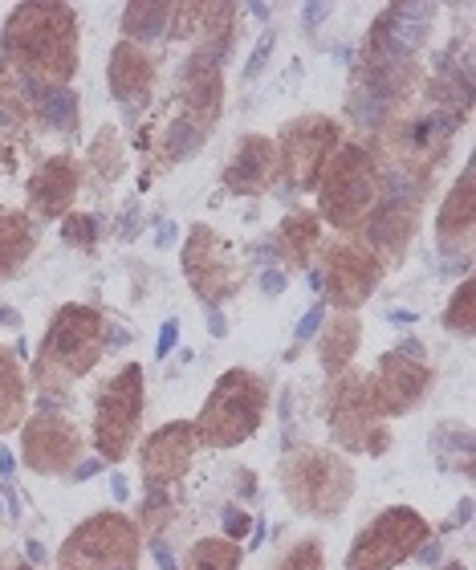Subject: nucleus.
<instances>
[{
	"instance_id": "nucleus-13",
	"label": "nucleus",
	"mask_w": 476,
	"mask_h": 570,
	"mask_svg": "<svg viewBox=\"0 0 476 570\" xmlns=\"http://www.w3.org/2000/svg\"><path fill=\"white\" fill-rule=\"evenodd\" d=\"M383 269L375 262V253L355 237H330L321 240L318 249V277H321V297L334 314H358L367 306L370 294L379 289Z\"/></svg>"
},
{
	"instance_id": "nucleus-52",
	"label": "nucleus",
	"mask_w": 476,
	"mask_h": 570,
	"mask_svg": "<svg viewBox=\"0 0 476 570\" xmlns=\"http://www.w3.org/2000/svg\"><path fill=\"white\" fill-rule=\"evenodd\" d=\"M0 570H37V567L24 559L21 550H9V554H0Z\"/></svg>"
},
{
	"instance_id": "nucleus-55",
	"label": "nucleus",
	"mask_w": 476,
	"mask_h": 570,
	"mask_svg": "<svg viewBox=\"0 0 476 570\" xmlns=\"http://www.w3.org/2000/svg\"><path fill=\"white\" fill-rule=\"evenodd\" d=\"M208 334H212V338H225L228 334V318L220 309H208Z\"/></svg>"
},
{
	"instance_id": "nucleus-21",
	"label": "nucleus",
	"mask_w": 476,
	"mask_h": 570,
	"mask_svg": "<svg viewBox=\"0 0 476 570\" xmlns=\"http://www.w3.org/2000/svg\"><path fill=\"white\" fill-rule=\"evenodd\" d=\"M473 159L460 167V176L453 179L448 196L440 200V213H436V249H440L444 262H460V257H473V240H476V184H473Z\"/></svg>"
},
{
	"instance_id": "nucleus-56",
	"label": "nucleus",
	"mask_w": 476,
	"mask_h": 570,
	"mask_svg": "<svg viewBox=\"0 0 476 570\" xmlns=\"http://www.w3.org/2000/svg\"><path fill=\"white\" fill-rule=\"evenodd\" d=\"M0 476H4V485H9L12 476H17V452L0 449Z\"/></svg>"
},
{
	"instance_id": "nucleus-2",
	"label": "nucleus",
	"mask_w": 476,
	"mask_h": 570,
	"mask_svg": "<svg viewBox=\"0 0 476 570\" xmlns=\"http://www.w3.org/2000/svg\"><path fill=\"white\" fill-rule=\"evenodd\" d=\"M107 355V318L98 306L66 302L46 322V334L29 355V392L37 404L66 407L73 387L90 375Z\"/></svg>"
},
{
	"instance_id": "nucleus-61",
	"label": "nucleus",
	"mask_w": 476,
	"mask_h": 570,
	"mask_svg": "<svg viewBox=\"0 0 476 570\" xmlns=\"http://www.w3.org/2000/svg\"><path fill=\"white\" fill-rule=\"evenodd\" d=\"M0 171H12V147L4 135H0Z\"/></svg>"
},
{
	"instance_id": "nucleus-15",
	"label": "nucleus",
	"mask_w": 476,
	"mask_h": 570,
	"mask_svg": "<svg viewBox=\"0 0 476 570\" xmlns=\"http://www.w3.org/2000/svg\"><path fill=\"white\" fill-rule=\"evenodd\" d=\"M432 375L428 363H419V358H404L399 351H383L375 371L367 375V395L370 404H375V416L379 420H395V416H407L411 407H419L428 400Z\"/></svg>"
},
{
	"instance_id": "nucleus-4",
	"label": "nucleus",
	"mask_w": 476,
	"mask_h": 570,
	"mask_svg": "<svg viewBox=\"0 0 476 570\" xmlns=\"http://www.w3.org/2000/svg\"><path fill=\"white\" fill-rule=\"evenodd\" d=\"M277 481L289 505L318 522H334L350 505L358 485L355 464L326 444H294L277 469Z\"/></svg>"
},
{
	"instance_id": "nucleus-58",
	"label": "nucleus",
	"mask_w": 476,
	"mask_h": 570,
	"mask_svg": "<svg viewBox=\"0 0 476 570\" xmlns=\"http://www.w3.org/2000/svg\"><path fill=\"white\" fill-rule=\"evenodd\" d=\"M176 237H179V228L171 225V220H163V225H159V233H156V249H167V245H176Z\"/></svg>"
},
{
	"instance_id": "nucleus-51",
	"label": "nucleus",
	"mask_w": 476,
	"mask_h": 570,
	"mask_svg": "<svg viewBox=\"0 0 476 570\" xmlns=\"http://www.w3.org/2000/svg\"><path fill=\"white\" fill-rule=\"evenodd\" d=\"M110 498L119 501V505H127V498H131V481L122 473H110Z\"/></svg>"
},
{
	"instance_id": "nucleus-18",
	"label": "nucleus",
	"mask_w": 476,
	"mask_h": 570,
	"mask_svg": "<svg viewBox=\"0 0 476 570\" xmlns=\"http://www.w3.org/2000/svg\"><path fill=\"white\" fill-rule=\"evenodd\" d=\"M176 95H179V119L196 122L204 135H212L220 127V115H225V61L191 49L188 58H184V66H179Z\"/></svg>"
},
{
	"instance_id": "nucleus-53",
	"label": "nucleus",
	"mask_w": 476,
	"mask_h": 570,
	"mask_svg": "<svg viewBox=\"0 0 476 570\" xmlns=\"http://www.w3.org/2000/svg\"><path fill=\"white\" fill-rule=\"evenodd\" d=\"M301 12H306V29L314 33V29H318V24L326 21V17H330V4H306Z\"/></svg>"
},
{
	"instance_id": "nucleus-20",
	"label": "nucleus",
	"mask_w": 476,
	"mask_h": 570,
	"mask_svg": "<svg viewBox=\"0 0 476 570\" xmlns=\"http://www.w3.org/2000/svg\"><path fill=\"white\" fill-rule=\"evenodd\" d=\"M321 220L314 208H289L281 216V225L274 228V237L261 240V249L252 253V262H269V265H281L286 274H301V269H310L318 262V249H321Z\"/></svg>"
},
{
	"instance_id": "nucleus-7",
	"label": "nucleus",
	"mask_w": 476,
	"mask_h": 570,
	"mask_svg": "<svg viewBox=\"0 0 476 570\" xmlns=\"http://www.w3.org/2000/svg\"><path fill=\"white\" fill-rule=\"evenodd\" d=\"M143 534L122 510L90 513L58 550V570H139Z\"/></svg>"
},
{
	"instance_id": "nucleus-22",
	"label": "nucleus",
	"mask_w": 476,
	"mask_h": 570,
	"mask_svg": "<svg viewBox=\"0 0 476 570\" xmlns=\"http://www.w3.org/2000/svg\"><path fill=\"white\" fill-rule=\"evenodd\" d=\"M156 73H159L156 53L119 37V46L110 49V61H107V82H110V98H115L131 119L151 102Z\"/></svg>"
},
{
	"instance_id": "nucleus-62",
	"label": "nucleus",
	"mask_w": 476,
	"mask_h": 570,
	"mask_svg": "<svg viewBox=\"0 0 476 570\" xmlns=\"http://www.w3.org/2000/svg\"><path fill=\"white\" fill-rule=\"evenodd\" d=\"M249 12L257 17V21H265V17H269V4H249Z\"/></svg>"
},
{
	"instance_id": "nucleus-19",
	"label": "nucleus",
	"mask_w": 476,
	"mask_h": 570,
	"mask_svg": "<svg viewBox=\"0 0 476 570\" xmlns=\"http://www.w3.org/2000/svg\"><path fill=\"white\" fill-rule=\"evenodd\" d=\"M78 191H82V164L73 155H49L33 167V176L24 184V213L33 220H61V216L73 213L78 204Z\"/></svg>"
},
{
	"instance_id": "nucleus-57",
	"label": "nucleus",
	"mask_w": 476,
	"mask_h": 570,
	"mask_svg": "<svg viewBox=\"0 0 476 570\" xmlns=\"http://www.w3.org/2000/svg\"><path fill=\"white\" fill-rule=\"evenodd\" d=\"M0 331H21V314L0 302Z\"/></svg>"
},
{
	"instance_id": "nucleus-40",
	"label": "nucleus",
	"mask_w": 476,
	"mask_h": 570,
	"mask_svg": "<svg viewBox=\"0 0 476 570\" xmlns=\"http://www.w3.org/2000/svg\"><path fill=\"white\" fill-rule=\"evenodd\" d=\"M252 530V518L240 505H220V538H245Z\"/></svg>"
},
{
	"instance_id": "nucleus-11",
	"label": "nucleus",
	"mask_w": 476,
	"mask_h": 570,
	"mask_svg": "<svg viewBox=\"0 0 476 570\" xmlns=\"http://www.w3.org/2000/svg\"><path fill=\"white\" fill-rule=\"evenodd\" d=\"M436 534L432 522L411 505H387L370 518L363 530L355 534L350 550H346V570H399L404 562H411L428 538Z\"/></svg>"
},
{
	"instance_id": "nucleus-5",
	"label": "nucleus",
	"mask_w": 476,
	"mask_h": 570,
	"mask_svg": "<svg viewBox=\"0 0 476 570\" xmlns=\"http://www.w3.org/2000/svg\"><path fill=\"white\" fill-rule=\"evenodd\" d=\"M318 220L334 228V237H358L383 191L379 164L367 142H343L318 179Z\"/></svg>"
},
{
	"instance_id": "nucleus-3",
	"label": "nucleus",
	"mask_w": 476,
	"mask_h": 570,
	"mask_svg": "<svg viewBox=\"0 0 476 570\" xmlns=\"http://www.w3.org/2000/svg\"><path fill=\"white\" fill-rule=\"evenodd\" d=\"M265 416H269V383L261 371L252 367H228L220 380L212 383L208 400L200 404L191 432L200 449H240L245 440L261 432Z\"/></svg>"
},
{
	"instance_id": "nucleus-8",
	"label": "nucleus",
	"mask_w": 476,
	"mask_h": 570,
	"mask_svg": "<svg viewBox=\"0 0 476 570\" xmlns=\"http://www.w3.org/2000/svg\"><path fill=\"white\" fill-rule=\"evenodd\" d=\"M277 188L281 196L318 188L321 171L330 164V155L346 142L343 122L330 115H301L277 131Z\"/></svg>"
},
{
	"instance_id": "nucleus-12",
	"label": "nucleus",
	"mask_w": 476,
	"mask_h": 570,
	"mask_svg": "<svg viewBox=\"0 0 476 570\" xmlns=\"http://www.w3.org/2000/svg\"><path fill=\"white\" fill-rule=\"evenodd\" d=\"M424 200H428L424 188L404 184V179H395V176H383L379 200H375V208H370V216L363 220V228H358V237H355L375 253V262H379L383 269H395V265L407 257V249H411V240H416V233H419Z\"/></svg>"
},
{
	"instance_id": "nucleus-44",
	"label": "nucleus",
	"mask_w": 476,
	"mask_h": 570,
	"mask_svg": "<svg viewBox=\"0 0 476 570\" xmlns=\"http://www.w3.org/2000/svg\"><path fill=\"white\" fill-rule=\"evenodd\" d=\"M147 550H151V559H156L159 570H179L176 550H171V542H167V538H147Z\"/></svg>"
},
{
	"instance_id": "nucleus-59",
	"label": "nucleus",
	"mask_w": 476,
	"mask_h": 570,
	"mask_svg": "<svg viewBox=\"0 0 476 570\" xmlns=\"http://www.w3.org/2000/svg\"><path fill=\"white\" fill-rule=\"evenodd\" d=\"M387 322H395V326H416L419 309H391V314H387Z\"/></svg>"
},
{
	"instance_id": "nucleus-36",
	"label": "nucleus",
	"mask_w": 476,
	"mask_h": 570,
	"mask_svg": "<svg viewBox=\"0 0 476 570\" xmlns=\"http://www.w3.org/2000/svg\"><path fill=\"white\" fill-rule=\"evenodd\" d=\"M440 326L448 334H456V338H473L476 331V314H473V277H460V285L453 289V297H448V306H444L440 314Z\"/></svg>"
},
{
	"instance_id": "nucleus-27",
	"label": "nucleus",
	"mask_w": 476,
	"mask_h": 570,
	"mask_svg": "<svg viewBox=\"0 0 476 570\" xmlns=\"http://www.w3.org/2000/svg\"><path fill=\"white\" fill-rule=\"evenodd\" d=\"M37 220L24 208H0V285L21 274L37 253Z\"/></svg>"
},
{
	"instance_id": "nucleus-23",
	"label": "nucleus",
	"mask_w": 476,
	"mask_h": 570,
	"mask_svg": "<svg viewBox=\"0 0 476 570\" xmlns=\"http://www.w3.org/2000/svg\"><path fill=\"white\" fill-rule=\"evenodd\" d=\"M220 184L232 196H261L277 188V142L269 135H240L237 151L220 171Z\"/></svg>"
},
{
	"instance_id": "nucleus-1",
	"label": "nucleus",
	"mask_w": 476,
	"mask_h": 570,
	"mask_svg": "<svg viewBox=\"0 0 476 570\" xmlns=\"http://www.w3.org/2000/svg\"><path fill=\"white\" fill-rule=\"evenodd\" d=\"M0 61L21 82L70 86L78 73V12L58 0L12 4L0 24Z\"/></svg>"
},
{
	"instance_id": "nucleus-43",
	"label": "nucleus",
	"mask_w": 476,
	"mask_h": 570,
	"mask_svg": "<svg viewBox=\"0 0 476 570\" xmlns=\"http://www.w3.org/2000/svg\"><path fill=\"white\" fill-rule=\"evenodd\" d=\"M139 200H127V208L119 213V225H115V233H119V240H135L139 237Z\"/></svg>"
},
{
	"instance_id": "nucleus-17",
	"label": "nucleus",
	"mask_w": 476,
	"mask_h": 570,
	"mask_svg": "<svg viewBox=\"0 0 476 570\" xmlns=\"http://www.w3.org/2000/svg\"><path fill=\"white\" fill-rule=\"evenodd\" d=\"M436 4H387L379 17L370 21L363 37V53L358 58H419V49L428 46L432 21H436Z\"/></svg>"
},
{
	"instance_id": "nucleus-47",
	"label": "nucleus",
	"mask_w": 476,
	"mask_h": 570,
	"mask_svg": "<svg viewBox=\"0 0 476 570\" xmlns=\"http://www.w3.org/2000/svg\"><path fill=\"white\" fill-rule=\"evenodd\" d=\"M102 469H107V464L98 461V456H82V461L73 464L70 481H78V485H82V481H90V476H98V473H102Z\"/></svg>"
},
{
	"instance_id": "nucleus-30",
	"label": "nucleus",
	"mask_w": 476,
	"mask_h": 570,
	"mask_svg": "<svg viewBox=\"0 0 476 570\" xmlns=\"http://www.w3.org/2000/svg\"><path fill=\"white\" fill-rule=\"evenodd\" d=\"M122 41L131 46H156L167 41V29H171V4H156V0H135V4H122L119 17Z\"/></svg>"
},
{
	"instance_id": "nucleus-24",
	"label": "nucleus",
	"mask_w": 476,
	"mask_h": 570,
	"mask_svg": "<svg viewBox=\"0 0 476 570\" xmlns=\"http://www.w3.org/2000/svg\"><path fill=\"white\" fill-rule=\"evenodd\" d=\"M29 90V110H33V127L41 131H53L58 139L73 142L78 139V127H82V98L73 86H33L24 82Z\"/></svg>"
},
{
	"instance_id": "nucleus-38",
	"label": "nucleus",
	"mask_w": 476,
	"mask_h": 570,
	"mask_svg": "<svg viewBox=\"0 0 476 570\" xmlns=\"http://www.w3.org/2000/svg\"><path fill=\"white\" fill-rule=\"evenodd\" d=\"M200 12H204V4H171V29H167V41H196Z\"/></svg>"
},
{
	"instance_id": "nucleus-37",
	"label": "nucleus",
	"mask_w": 476,
	"mask_h": 570,
	"mask_svg": "<svg viewBox=\"0 0 476 570\" xmlns=\"http://www.w3.org/2000/svg\"><path fill=\"white\" fill-rule=\"evenodd\" d=\"M98 216L95 213H70L58 220V237L70 245V249H82V253H95L98 249Z\"/></svg>"
},
{
	"instance_id": "nucleus-29",
	"label": "nucleus",
	"mask_w": 476,
	"mask_h": 570,
	"mask_svg": "<svg viewBox=\"0 0 476 570\" xmlns=\"http://www.w3.org/2000/svg\"><path fill=\"white\" fill-rule=\"evenodd\" d=\"M432 452H436V464H440L444 473H460L468 481L476 476V440L465 420H440V424L432 428Z\"/></svg>"
},
{
	"instance_id": "nucleus-39",
	"label": "nucleus",
	"mask_w": 476,
	"mask_h": 570,
	"mask_svg": "<svg viewBox=\"0 0 476 570\" xmlns=\"http://www.w3.org/2000/svg\"><path fill=\"white\" fill-rule=\"evenodd\" d=\"M274 46H277V33H274V29H265L261 41L252 46L249 61H245V82H257V78H261L265 66H269V58H274Z\"/></svg>"
},
{
	"instance_id": "nucleus-28",
	"label": "nucleus",
	"mask_w": 476,
	"mask_h": 570,
	"mask_svg": "<svg viewBox=\"0 0 476 570\" xmlns=\"http://www.w3.org/2000/svg\"><path fill=\"white\" fill-rule=\"evenodd\" d=\"M29 416V380L12 346L0 343V436H12Z\"/></svg>"
},
{
	"instance_id": "nucleus-35",
	"label": "nucleus",
	"mask_w": 476,
	"mask_h": 570,
	"mask_svg": "<svg viewBox=\"0 0 476 570\" xmlns=\"http://www.w3.org/2000/svg\"><path fill=\"white\" fill-rule=\"evenodd\" d=\"M176 518V501H171V489H143V501H139V534L143 538H167V525Z\"/></svg>"
},
{
	"instance_id": "nucleus-34",
	"label": "nucleus",
	"mask_w": 476,
	"mask_h": 570,
	"mask_svg": "<svg viewBox=\"0 0 476 570\" xmlns=\"http://www.w3.org/2000/svg\"><path fill=\"white\" fill-rule=\"evenodd\" d=\"M122 167H127L122 135L115 122H107V127H98L95 142H90V171H95L102 184H115V179H122Z\"/></svg>"
},
{
	"instance_id": "nucleus-63",
	"label": "nucleus",
	"mask_w": 476,
	"mask_h": 570,
	"mask_svg": "<svg viewBox=\"0 0 476 570\" xmlns=\"http://www.w3.org/2000/svg\"><path fill=\"white\" fill-rule=\"evenodd\" d=\"M310 289H314V294H321V277H318V269H310Z\"/></svg>"
},
{
	"instance_id": "nucleus-60",
	"label": "nucleus",
	"mask_w": 476,
	"mask_h": 570,
	"mask_svg": "<svg viewBox=\"0 0 476 570\" xmlns=\"http://www.w3.org/2000/svg\"><path fill=\"white\" fill-rule=\"evenodd\" d=\"M249 534H252L249 547H252V550H261V547H265V534H269V525H265V518H257V525H252Z\"/></svg>"
},
{
	"instance_id": "nucleus-45",
	"label": "nucleus",
	"mask_w": 476,
	"mask_h": 570,
	"mask_svg": "<svg viewBox=\"0 0 476 570\" xmlns=\"http://www.w3.org/2000/svg\"><path fill=\"white\" fill-rule=\"evenodd\" d=\"M179 343V322L176 318H167L163 326H159V343H156V358H167L171 351H176Z\"/></svg>"
},
{
	"instance_id": "nucleus-32",
	"label": "nucleus",
	"mask_w": 476,
	"mask_h": 570,
	"mask_svg": "<svg viewBox=\"0 0 476 570\" xmlns=\"http://www.w3.org/2000/svg\"><path fill=\"white\" fill-rule=\"evenodd\" d=\"M0 135L29 139L33 135V110H29V90L17 73L0 61Z\"/></svg>"
},
{
	"instance_id": "nucleus-16",
	"label": "nucleus",
	"mask_w": 476,
	"mask_h": 570,
	"mask_svg": "<svg viewBox=\"0 0 476 570\" xmlns=\"http://www.w3.org/2000/svg\"><path fill=\"white\" fill-rule=\"evenodd\" d=\"M196 432H191V420H167L156 432L139 436L135 444V456H139V476H143V489H171L188 476L191 461H196Z\"/></svg>"
},
{
	"instance_id": "nucleus-14",
	"label": "nucleus",
	"mask_w": 476,
	"mask_h": 570,
	"mask_svg": "<svg viewBox=\"0 0 476 570\" xmlns=\"http://www.w3.org/2000/svg\"><path fill=\"white\" fill-rule=\"evenodd\" d=\"M17 432H21L17 461L37 476H66L86 456L82 428L73 424L66 407H29V416H24V424Z\"/></svg>"
},
{
	"instance_id": "nucleus-10",
	"label": "nucleus",
	"mask_w": 476,
	"mask_h": 570,
	"mask_svg": "<svg viewBox=\"0 0 476 570\" xmlns=\"http://www.w3.org/2000/svg\"><path fill=\"white\" fill-rule=\"evenodd\" d=\"M179 269L188 277V289L208 309H220L225 302L245 289V262L212 225H191L179 245Z\"/></svg>"
},
{
	"instance_id": "nucleus-6",
	"label": "nucleus",
	"mask_w": 476,
	"mask_h": 570,
	"mask_svg": "<svg viewBox=\"0 0 476 570\" xmlns=\"http://www.w3.org/2000/svg\"><path fill=\"white\" fill-rule=\"evenodd\" d=\"M147 407V380L139 363H122L115 375L95 395V424H90V444L102 464H122L139 444Z\"/></svg>"
},
{
	"instance_id": "nucleus-54",
	"label": "nucleus",
	"mask_w": 476,
	"mask_h": 570,
	"mask_svg": "<svg viewBox=\"0 0 476 570\" xmlns=\"http://www.w3.org/2000/svg\"><path fill=\"white\" fill-rule=\"evenodd\" d=\"M115 346H131V331H122V326L107 322V351H115Z\"/></svg>"
},
{
	"instance_id": "nucleus-42",
	"label": "nucleus",
	"mask_w": 476,
	"mask_h": 570,
	"mask_svg": "<svg viewBox=\"0 0 476 570\" xmlns=\"http://www.w3.org/2000/svg\"><path fill=\"white\" fill-rule=\"evenodd\" d=\"M321 322H326V302H318V306H310L306 314H301V322H298V343H301V346L318 338Z\"/></svg>"
},
{
	"instance_id": "nucleus-48",
	"label": "nucleus",
	"mask_w": 476,
	"mask_h": 570,
	"mask_svg": "<svg viewBox=\"0 0 476 570\" xmlns=\"http://www.w3.org/2000/svg\"><path fill=\"white\" fill-rule=\"evenodd\" d=\"M257 473L252 469H237V498L240 501H257Z\"/></svg>"
},
{
	"instance_id": "nucleus-50",
	"label": "nucleus",
	"mask_w": 476,
	"mask_h": 570,
	"mask_svg": "<svg viewBox=\"0 0 476 570\" xmlns=\"http://www.w3.org/2000/svg\"><path fill=\"white\" fill-rule=\"evenodd\" d=\"M21 554H24V559H29V562H33V567H46V562H49L46 547H41V542H37V538H24Z\"/></svg>"
},
{
	"instance_id": "nucleus-26",
	"label": "nucleus",
	"mask_w": 476,
	"mask_h": 570,
	"mask_svg": "<svg viewBox=\"0 0 476 570\" xmlns=\"http://www.w3.org/2000/svg\"><path fill=\"white\" fill-rule=\"evenodd\" d=\"M204 142H208V135H204L196 122L179 119V115H176V119L163 127V135H159L156 151H147V167H143V179H139V188H151V179H156L159 171L184 164V159H191V155H200Z\"/></svg>"
},
{
	"instance_id": "nucleus-25",
	"label": "nucleus",
	"mask_w": 476,
	"mask_h": 570,
	"mask_svg": "<svg viewBox=\"0 0 476 570\" xmlns=\"http://www.w3.org/2000/svg\"><path fill=\"white\" fill-rule=\"evenodd\" d=\"M363 343V318L358 314H330L318 331V363L326 380H338L350 371Z\"/></svg>"
},
{
	"instance_id": "nucleus-33",
	"label": "nucleus",
	"mask_w": 476,
	"mask_h": 570,
	"mask_svg": "<svg viewBox=\"0 0 476 570\" xmlns=\"http://www.w3.org/2000/svg\"><path fill=\"white\" fill-rule=\"evenodd\" d=\"M240 562H245L240 542L216 534V538H200V542H191L188 559H184V567L179 570H240Z\"/></svg>"
},
{
	"instance_id": "nucleus-46",
	"label": "nucleus",
	"mask_w": 476,
	"mask_h": 570,
	"mask_svg": "<svg viewBox=\"0 0 476 570\" xmlns=\"http://www.w3.org/2000/svg\"><path fill=\"white\" fill-rule=\"evenodd\" d=\"M391 351H399L404 358H419V363H428V346L419 343L416 334H404V338H399V343H395Z\"/></svg>"
},
{
	"instance_id": "nucleus-9",
	"label": "nucleus",
	"mask_w": 476,
	"mask_h": 570,
	"mask_svg": "<svg viewBox=\"0 0 476 570\" xmlns=\"http://www.w3.org/2000/svg\"><path fill=\"white\" fill-rule=\"evenodd\" d=\"M321 416H326L330 440L338 449L358 452V456L391 452V428H387V420L375 416V404L367 395V375L346 371V375L330 380L326 400H321Z\"/></svg>"
},
{
	"instance_id": "nucleus-41",
	"label": "nucleus",
	"mask_w": 476,
	"mask_h": 570,
	"mask_svg": "<svg viewBox=\"0 0 476 570\" xmlns=\"http://www.w3.org/2000/svg\"><path fill=\"white\" fill-rule=\"evenodd\" d=\"M257 289H261L265 297H281L289 289V274L281 265H265L261 274H257Z\"/></svg>"
},
{
	"instance_id": "nucleus-31",
	"label": "nucleus",
	"mask_w": 476,
	"mask_h": 570,
	"mask_svg": "<svg viewBox=\"0 0 476 570\" xmlns=\"http://www.w3.org/2000/svg\"><path fill=\"white\" fill-rule=\"evenodd\" d=\"M237 29H240L237 4H204L200 29H196V49L225 61L232 53V46H237Z\"/></svg>"
},
{
	"instance_id": "nucleus-49",
	"label": "nucleus",
	"mask_w": 476,
	"mask_h": 570,
	"mask_svg": "<svg viewBox=\"0 0 476 570\" xmlns=\"http://www.w3.org/2000/svg\"><path fill=\"white\" fill-rule=\"evenodd\" d=\"M473 498L460 501V510H456V518H448V522H440V534H453V530H460V525H468V518H473Z\"/></svg>"
}]
</instances>
